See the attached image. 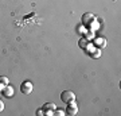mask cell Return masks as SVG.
Segmentation results:
<instances>
[{"instance_id":"obj_4","label":"cell","mask_w":121,"mask_h":116,"mask_svg":"<svg viewBox=\"0 0 121 116\" xmlns=\"http://www.w3.org/2000/svg\"><path fill=\"white\" fill-rule=\"evenodd\" d=\"M13 93H15V90H13L12 86H9V85H5L3 89H1V95L4 96V97H7V99H11L13 96Z\"/></svg>"},{"instance_id":"obj_12","label":"cell","mask_w":121,"mask_h":116,"mask_svg":"<svg viewBox=\"0 0 121 116\" xmlns=\"http://www.w3.org/2000/svg\"><path fill=\"white\" fill-rule=\"evenodd\" d=\"M36 115H38V116L44 115V111H43V109H38V111H36Z\"/></svg>"},{"instance_id":"obj_8","label":"cell","mask_w":121,"mask_h":116,"mask_svg":"<svg viewBox=\"0 0 121 116\" xmlns=\"http://www.w3.org/2000/svg\"><path fill=\"white\" fill-rule=\"evenodd\" d=\"M94 43H95V46L98 45V47H104L106 42H105L104 38H95V39H94Z\"/></svg>"},{"instance_id":"obj_7","label":"cell","mask_w":121,"mask_h":116,"mask_svg":"<svg viewBox=\"0 0 121 116\" xmlns=\"http://www.w3.org/2000/svg\"><path fill=\"white\" fill-rule=\"evenodd\" d=\"M5 85H8V78L5 76H0V90L3 89Z\"/></svg>"},{"instance_id":"obj_11","label":"cell","mask_w":121,"mask_h":116,"mask_svg":"<svg viewBox=\"0 0 121 116\" xmlns=\"http://www.w3.org/2000/svg\"><path fill=\"white\" fill-rule=\"evenodd\" d=\"M52 115H55V116H62V115H65V112L63 111H60V109H54V112H52Z\"/></svg>"},{"instance_id":"obj_9","label":"cell","mask_w":121,"mask_h":116,"mask_svg":"<svg viewBox=\"0 0 121 116\" xmlns=\"http://www.w3.org/2000/svg\"><path fill=\"white\" fill-rule=\"evenodd\" d=\"M79 46L82 49H86L87 46H89V42H87V39L86 38H82L81 41H79Z\"/></svg>"},{"instance_id":"obj_2","label":"cell","mask_w":121,"mask_h":116,"mask_svg":"<svg viewBox=\"0 0 121 116\" xmlns=\"http://www.w3.org/2000/svg\"><path fill=\"white\" fill-rule=\"evenodd\" d=\"M78 112V105L75 101H71V103H67V108H66V113L70 116H74L77 115Z\"/></svg>"},{"instance_id":"obj_10","label":"cell","mask_w":121,"mask_h":116,"mask_svg":"<svg viewBox=\"0 0 121 116\" xmlns=\"http://www.w3.org/2000/svg\"><path fill=\"white\" fill-rule=\"evenodd\" d=\"M90 56L93 57V58H99V57H101V50H99V49H95V50L91 51Z\"/></svg>"},{"instance_id":"obj_6","label":"cell","mask_w":121,"mask_h":116,"mask_svg":"<svg viewBox=\"0 0 121 116\" xmlns=\"http://www.w3.org/2000/svg\"><path fill=\"white\" fill-rule=\"evenodd\" d=\"M82 22H83V24L89 26L91 22H94V15H91V14H85L82 16Z\"/></svg>"},{"instance_id":"obj_1","label":"cell","mask_w":121,"mask_h":116,"mask_svg":"<svg viewBox=\"0 0 121 116\" xmlns=\"http://www.w3.org/2000/svg\"><path fill=\"white\" fill-rule=\"evenodd\" d=\"M60 100L63 103H71V101H75V93L73 90H63L60 93Z\"/></svg>"},{"instance_id":"obj_3","label":"cell","mask_w":121,"mask_h":116,"mask_svg":"<svg viewBox=\"0 0 121 116\" xmlns=\"http://www.w3.org/2000/svg\"><path fill=\"white\" fill-rule=\"evenodd\" d=\"M32 88H34V85L30 81H24L20 85V90H22V93H24V95H30L31 92H32Z\"/></svg>"},{"instance_id":"obj_13","label":"cell","mask_w":121,"mask_h":116,"mask_svg":"<svg viewBox=\"0 0 121 116\" xmlns=\"http://www.w3.org/2000/svg\"><path fill=\"white\" fill-rule=\"evenodd\" d=\"M3 109H4V103H3V101H0V112L3 111Z\"/></svg>"},{"instance_id":"obj_5","label":"cell","mask_w":121,"mask_h":116,"mask_svg":"<svg viewBox=\"0 0 121 116\" xmlns=\"http://www.w3.org/2000/svg\"><path fill=\"white\" fill-rule=\"evenodd\" d=\"M42 108H43V111H44V115H52V112L56 108V105L54 103H47V104H44Z\"/></svg>"},{"instance_id":"obj_14","label":"cell","mask_w":121,"mask_h":116,"mask_svg":"<svg viewBox=\"0 0 121 116\" xmlns=\"http://www.w3.org/2000/svg\"><path fill=\"white\" fill-rule=\"evenodd\" d=\"M0 95H1V90H0Z\"/></svg>"}]
</instances>
